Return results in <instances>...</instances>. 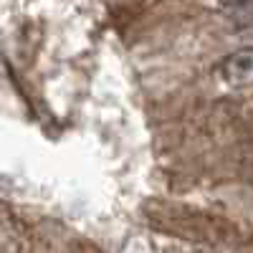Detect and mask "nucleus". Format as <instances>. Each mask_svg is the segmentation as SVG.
<instances>
[{
  "label": "nucleus",
  "mask_w": 253,
  "mask_h": 253,
  "mask_svg": "<svg viewBox=\"0 0 253 253\" xmlns=\"http://www.w3.org/2000/svg\"><path fill=\"white\" fill-rule=\"evenodd\" d=\"M142 213L157 233H167L172 238L195 243V246H208V248H225L238 243V230L230 225L225 218L205 213L200 208L182 205V203H170V200H147Z\"/></svg>",
  "instance_id": "1"
},
{
  "label": "nucleus",
  "mask_w": 253,
  "mask_h": 253,
  "mask_svg": "<svg viewBox=\"0 0 253 253\" xmlns=\"http://www.w3.org/2000/svg\"><path fill=\"white\" fill-rule=\"evenodd\" d=\"M218 76L233 89H248L253 86V48H238L230 51L218 63Z\"/></svg>",
  "instance_id": "2"
},
{
  "label": "nucleus",
  "mask_w": 253,
  "mask_h": 253,
  "mask_svg": "<svg viewBox=\"0 0 253 253\" xmlns=\"http://www.w3.org/2000/svg\"><path fill=\"white\" fill-rule=\"evenodd\" d=\"M71 253H104V251L99 246H94V243H76Z\"/></svg>",
  "instance_id": "3"
},
{
  "label": "nucleus",
  "mask_w": 253,
  "mask_h": 253,
  "mask_svg": "<svg viewBox=\"0 0 253 253\" xmlns=\"http://www.w3.org/2000/svg\"><path fill=\"white\" fill-rule=\"evenodd\" d=\"M218 3L225 8H243V5H251L253 0H218Z\"/></svg>",
  "instance_id": "4"
}]
</instances>
